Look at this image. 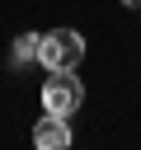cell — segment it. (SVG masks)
Listing matches in <instances>:
<instances>
[{
	"label": "cell",
	"instance_id": "1",
	"mask_svg": "<svg viewBox=\"0 0 141 150\" xmlns=\"http://www.w3.org/2000/svg\"><path fill=\"white\" fill-rule=\"evenodd\" d=\"M80 61H85V38L75 28L38 33V66L42 70H75Z\"/></svg>",
	"mask_w": 141,
	"mask_h": 150
},
{
	"label": "cell",
	"instance_id": "2",
	"mask_svg": "<svg viewBox=\"0 0 141 150\" xmlns=\"http://www.w3.org/2000/svg\"><path fill=\"white\" fill-rule=\"evenodd\" d=\"M80 103H85V84L75 80V70H47V84H42V112H61V117H70Z\"/></svg>",
	"mask_w": 141,
	"mask_h": 150
},
{
	"label": "cell",
	"instance_id": "3",
	"mask_svg": "<svg viewBox=\"0 0 141 150\" xmlns=\"http://www.w3.org/2000/svg\"><path fill=\"white\" fill-rule=\"evenodd\" d=\"M33 145H38V150H66V145H70V122H66L61 112H42V117L33 122Z\"/></svg>",
	"mask_w": 141,
	"mask_h": 150
},
{
	"label": "cell",
	"instance_id": "4",
	"mask_svg": "<svg viewBox=\"0 0 141 150\" xmlns=\"http://www.w3.org/2000/svg\"><path fill=\"white\" fill-rule=\"evenodd\" d=\"M24 61H38V33H19L14 38V66Z\"/></svg>",
	"mask_w": 141,
	"mask_h": 150
},
{
	"label": "cell",
	"instance_id": "5",
	"mask_svg": "<svg viewBox=\"0 0 141 150\" xmlns=\"http://www.w3.org/2000/svg\"><path fill=\"white\" fill-rule=\"evenodd\" d=\"M122 5H127V9H141V0H122Z\"/></svg>",
	"mask_w": 141,
	"mask_h": 150
}]
</instances>
